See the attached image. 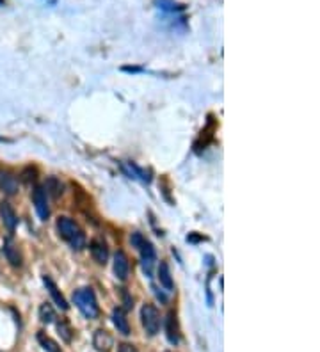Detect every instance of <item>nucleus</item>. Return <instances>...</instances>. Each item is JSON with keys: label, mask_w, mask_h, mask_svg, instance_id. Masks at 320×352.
<instances>
[{"label": "nucleus", "mask_w": 320, "mask_h": 352, "mask_svg": "<svg viewBox=\"0 0 320 352\" xmlns=\"http://www.w3.org/2000/svg\"><path fill=\"white\" fill-rule=\"evenodd\" d=\"M73 302L77 306L80 313L84 315L85 318L89 320H94V318L100 317V306L98 301H96V295L91 288H78L73 293Z\"/></svg>", "instance_id": "2"}, {"label": "nucleus", "mask_w": 320, "mask_h": 352, "mask_svg": "<svg viewBox=\"0 0 320 352\" xmlns=\"http://www.w3.org/2000/svg\"><path fill=\"white\" fill-rule=\"evenodd\" d=\"M56 228H57L59 237L68 242L69 246H71V249L80 251L85 247V233L82 231V228L73 221V219H69V217H66V215L57 217Z\"/></svg>", "instance_id": "1"}, {"label": "nucleus", "mask_w": 320, "mask_h": 352, "mask_svg": "<svg viewBox=\"0 0 320 352\" xmlns=\"http://www.w3.org/2000/svg\"><path fill=\"white\" fill-rule=\"evenodd\" d=\"M157 276L164 288H166L167 292H173L175 283H173V276H171V269L169 265H167V262H160V265H158L157 269Z\"/></svg>", "instance_id": "15"}, {"label": "nucleus", "mask_w": 320, "mask_h": 352, "mask_svg": "<svg viewBox=\"0 0 320 352\" xmlns=\"http://www.w3.org/2000/svg\"><path fill=\"white\" fill-rule=\"evenodd\" d=\"M2 251H4V256L13 267H21V255L18 246L14 244L13 238H5L4 246H2Z\"/></svg>", "instance_id": "9"}, {"label": "nucleus", "mask_w": 320, "mask_h": 352, "mask_svg": "<svg viewBox=\"0 0 320 352\" xmlns=\"http://www.w3.org/2000/svg\"><path fill=\"white\" fill-rule=\"evenodd\" d=\"M0 191L7 196H14L18 192V180L13 173L0 169Z\"/></svg>", "instance_id": "11"}, {"label": "nucleus", "mask_w": 320, "mask_h": 352, "mask_svg": "<svg viewBox=\"0 0 320 352\" xmlns=\"http://www.w3.org/2000/svg\"><path fill=\"white\" fill-rule=\"evenodd\" d=\"M114 274L120 281H127L130 274V262L125 251H118L114 255Z\"/></svg>", "instance_id": "8"}, {"label": "nucleus", "mask_w": 320, "mask_h": 352, "mask_svg": "<svg viewBox=\"0 0 320 352\" xmlns=\"http://www.w3.org/2000/svg\"><path fill=\"white\" fill-rule=\"evenodd\" d=\"M118 352H139V351H137L132 344H121L120 347H118Z\"/></svg>", "instance_id": "24"}, {"label": "nucleus", "mask_w": 320, "mask_h": 352, "mask_svg": "<svg viewBox=\"0 0 320 352\" xmlns=\"http://www.w3.org/2000/svg\"><path fill=\"white\" fill-rule=\"evenodd\" d=\"M0 219H2L4 226L9 229V231H11V233H13L14 229H16L18 215H16L14 208L11 207V203H9V201H0Z\"/></svg>", "instance_id": "5"}, {"label": "nucleus", "mask_w": 320, "mask_h": 352, "mask_svg": "<svg viewBox=\"0 0 320 352\" xmlns=\"http://www.w3.org/2000/svg\"><path fill=\"white\" fill-rule=\"evenodd\" d=\"M89 251L94 262L100 263V265H105L107 260H109V247H107L103 238H93L89 244Z\"/></svg>", "instance_id": "7"}, {"label": "nucleus", "mask_w": 320, "mask_h": 352, "mask_svg": "<svg viewBox=\"0 0 320 352\" xmlns=\"http://www.w3.org/2000/svg\"><path fill=\"white\" fill-rule=\"evenodd\" d=\"M112 322H114L118 333H121L125 336L130 335V324H128L127 313L121 308H114V311H112Z\"/></svg>", "instance_id": "14"}, {"label": "nucleus", "mask_w": 320, "mask_h": 352, "mask_svg": "<svg viewBox=\"0 0 320 352\" xmlns=\"http://www.w3.org/2000/svg\"><path fill=\"white\" fill-rule=\"evenodd\" d=\"M38 342L47 352H61V347L57 345V342H54V340L45 335V333H38Z\"/></svg>", "instance_id": "17"}, {"label": "nucleus", "mask_w": 320, "mask_h": 352, "mask_svg": "<svg viewBox=\"0 0 320 352\" xmlns=\"http://www.w3.org/2000/svg\"><path fill=\"white\" fill-rule=\"evenodd\" d=\"M141 322L149 336L158 335L162 318H160V313H158V310L153 304H144L141 308Z\"/></svg>", "instance_id": "3"}, {"label": "nucleus", "mask_w": 320, "mask_h": 352, "mask_svg": "<svg viewBox=\"0 0 320 352\" xmlns=\"http://www.w3.org/2000/svg\"><path fill=\"white\" fill-rule=\"evenodd\" d=\"M166 335L169 344L178 345L180 344V327H178V320H176L175 313H169L166 318Z\"/></svg>", "instance_id": "13"}, {"label": "nucleus", "mask_w": 320, "mask_h": 352, "mask_svg": "<svg viewBox=\"0 0 320 352\" xmlns=\"http://www.w3.org/2000/svg\"><path fill=\"white\" fill-rule=\"evenodd\" d=\"M45 191H47V194H52L54 198H59L61 194H63V185H61V182L57 178H48L47 180V185H45Z\"/></svg>", "instance_id": "19"}, {"label": "nucleus", "mask_w": 320, "mask_h": 352, "mask_svg": "<svg viewBox=\"0 0 320 352\" xmlns=\"http://www.w3.org/2000/svg\"><path fill=\"white\" fill-rule=\"evenodd\" d=\"M39 320H41L43 324H52L56 322V311H54V308H52L50 304H41V308H39Z\"/></svg>", "instance_id": "18"}, {"label": "nucleus", "mask_w": 320, "mask_h": 352, "mask_svg": "<svg viewBox=\"0 0 320 352\" xmlns=\"http://www.w3.org/2000/svg\"><path fill=\"white\" fill-rule=\"evenodd\" d=\"M123 169H125V173L128 174V178L139 180V182H144V183L149 182L148 173H146L144 169H141V167H137L133 162H127V164H123Z\"/></svg>", "instance_id": "16"}, {"label": "nucleus", "mask_w": 320, "mask_h": 352, "mask_svg": "<svg viewBox=\"0 0 320 352\" xmlns=\"http://www.w3.org/2000/svg\"><path fill=\"white\" fill-rule=\"evenodd\" d=\"M43 283H45V286H47L48 293H50V295H52V299H54V302H56L57 308H59V310H63V311H68L69 304H68V302H66V299H64V295H63V293H61V290L57 288V284L54 283V281H52L48 276L43 278Z\"/></svg>", "instance_id": "10"}, {"label": "nucleus", "mask_w": 320, "mask_h": 352, "mask_svg": "<svg viewBox=\"0 0 320 352\" xmlns=\"http://www.w3.org/2000/svg\"><path fill=\"white\" fill-rule=\"evenodd\" d=\"M93 345L96 347V351L100 352H109L114 347V338L111 336V333L105 329H98L93 336Z\"/></svg>", "instance_id": "12"}, {"label": "nucleus", "mask_w": 320, "mask_h": 352, "mask_svg": "<svg viewBox=\"0 0 320 352\" xmlns=\"http://www.w3.org/2000/svg\"><path fill=\"white\" fill-rule=\"evenodd\" d=\"M144 240H146V238L142 237V233H139V231H133V233L130 235V244H132L135 249H139V247L144 244Z\"/></svg>", "instance_id": "21"}, {"label": "nucleus", "mask_w": 320, "mask_h": 352, "mask_svg": "<svg viewBox=\"0 0 320 352\" xmlns=\"http://www.w3.org/2000/svg\"><path fill=\"white\" fill-rule=\"evenodd\" d=\"M21 176H23V180H25L27 183L34 182V180H36V169H34V167H27V169L23 171V174H21Z\"/></svg>", "instance_id": "22"}, {"label": "nucleus", "mask_w": 320, "mask_h": 352, "mask_svg": "<svg viewBox=\"0 0 320 352\" xmlns=\"http://www.w3.org/2000/svg\"><path fill=\"white\" fill-rule=\"evenodd\" d=\"M123 301H125V308H127V310H132V306H133V301H132V297L128 295V292L127 290L123 288Z\"/></svg>", "instance_id": "23"}, {"label": "nucleus", "mask_w": 320, "mask_h": 352, "mask_svg": "<svg viewBox=\"0 0 320 352\" xmlns=\"http://www.w3.org/2000/svg\"><path fill=\"white\" fill-rule=\"evenodd\" d=\"M139 251H141L142 269H144L146 276L151 278V269H153V263H155V260H157L153 244H151V242H148V240H144V244L139 247Z\"/></svg>", "instance_id": "6"}, {"label": "nucleus", "mask_w": 320, "mask_h": 352, "mask_svg": "<svg viewBox=\"0 0 320 352\" xmlns=\"http://www.w3.org/2000/svg\"><path fill=\"white\" fill-rule=\"evenodd\" d=\"M32 201H34V208L38 212L39 219L41 221H47L50 217V207H48V194L45 191V187H36L34 192H32Z\"/></svg>", "instance_id": "4"}, {"label": "nucleus", "mask_w": 320, "mask_h": 352, "mask_svg": "<svg viewBox=\"0 0 320 352\" xmlns=\"http://www.w3.org/2000/svg\"><path fill=\"white\" fill-rule=\"evenodd\" d=\"M57 331H59V335H61V338L66 342V344H69L73 340V329L69 327V324L68 322H64V320H59L57 322Z\"/></svg>", "instance_id": "20"}]
</instances>
